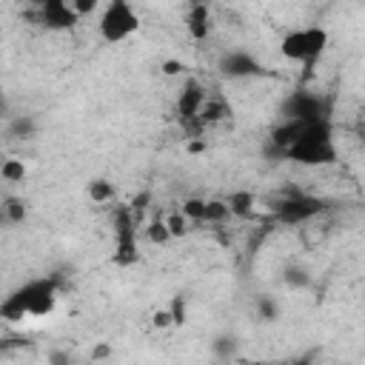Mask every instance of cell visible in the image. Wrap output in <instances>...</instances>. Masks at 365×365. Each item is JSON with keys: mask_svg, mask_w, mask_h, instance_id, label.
<instances>
[{"mask_svg": "<svg viewBox=\"0 0 365 365\" xmlns=\"http://www.w3.org/2000/svg\"><path fill=\"white\" fill-rule=\"evenodd\" d=\"M60 279L57 277H34L26 279L23 285L11 288L0 299V319L6 322H23L29 317H48L60 299Z\"/></svg>", "mask_w": 365, "mask_h": 365, "instance_id": "cell-1", "label": "cell"}, {"mask_svg": "<svg viewBox=\"0 0 365 365\" xmlns=\"http://www.w3.org/2000/svg\"><path fill=\"white\" fill-rule=\"evenodd\" d=\"M282 157L291 160V163H297V165H331V163H336L339 151H336V143H334V125H331V120L305 123L302 131L285 148Z\"/></svg>", "mask_w": 365, "mask_h": 365, "instance_id": "cell-2", "label": "cell"}, {"mask_svg": "<svg viewBox=\"0 0 365 365\" xmlns=\"http://www.w3.org/2000/svg\"><path fill=\"white\" fill-rule=\"evenodd\" d=\"M331 43V34L325 26H305V29H294L279 40V54L291 63L305 66V71H311L319 57L325 54Z\"/></svg>", "mask_w": 365, "mask_h": 365, "instance_id": "cell-3", "label": "cell"}, {"mask_svg": "<svg viewBox=\"0 0 365 365\" xmlns=\"http://www.w3.org/2000/svg\"><path fill=\"white\" fill-rule=\"evenodd\" d=\"M100 40L108 46L125 43L128 37H134L140 31V14L131 6V0H106L103 11H100V23H97Z\"/></svg>", "mask_w": 365, "mask_h": 365, "instance_id": "cell-4", "label": "cell"}, {"mask_svg": "<svg viewBox=\"0 0 365 365\" xmlns=\"http://www.w3.org/2000/svg\"><path fill=\"white\" fill-rule=\"evenodd\" d=\"M111 234H114V251L111 262L120 268H128L140 262V245H137V217L131 205H114L111 211Z\"/></svg>", "mask_w": 365, "mask_h": 365, "instance_id": "cell-5", "label": "cell"}, {"mask_svg": "<svg viewBox=\"0 0 365 365\" xmlns=\"http://www.w3.org/2000/svg\"><path fill=\"white\" fill-rule=\"evenodd\" d=\"M325 208H328V202L322 197H314L305 191H288L271 205V214L282 225H302V222H311L319 214H325Z\"/></svg>", "mask_w": 365, "mask_h": 365, "instance_id": "cell-6", "label": "cell"}, {"mask_svg": "<svg viewBox=\"0 0 365 365\" xmlns=\"http://www.w3.org/2000/svg\"><path fill=\"white\" fill-rule=\"evenodd\" d=\"M331 97L297 88L279 103V120H299V123H314V120H331Z\"/></svg>", "mask_w": 365, "mask_h": 365, "instance_id": "cell-7", "label": "cell"}, {"mask_svg": "<svg viewBox=\"0 0 365 365\" xmlns=\"http://www.w3.org/2000/svg\"><path fill=\"white\" fill-rule=\"evenodd\" d=\"M202 100H205V88H202V83H200L197 77H185V83H182V88H180V94H177L174 114H177V120L182 123V128L188 131V137H200V131L205 128L202 120L197 117Z\"/></svg>", "mask_w": 365, "mask_h": 365, "instance_id": "cell-8", "label": "cell"}, {"mask_svg": "<svg viewBox=\"0 0 365 365\" xmlns=\"http://www.w3.org/2000/svg\"><path fill=\"white\" fill-rule=\"evenodd\" d=\"M26 17L34 20L46 31H71L80 23V17L68 9V0H46L37 9H29Z\"/></svg>", "mask_w": 365, "mask_h": 365, "instance_id": "cell-9", "label": "cell"}, {"mask_svg": "<svg viewBox=\"0 0 365 365\" xmlns=\"http://www.w3.org/2000/svg\"><path fill=\"white\" fill-rule=\"evenodd\" d=\"M217 68H220V74H222L225 80H251V77H265V74H268V68H265L251 51H245V48H231V51H225V54L220 57Z\"/></svg>", "mask_w": 365, "mask_h": 365, "instance_id": "cell-10", "label": "cell"}, {"mask_svg": "<svg viewBox=\"0 0 365 365\" xmlns=\"http://www.w3.org/2000/svg\"><path fill=\"white\" fill-rule=\"evenodd\" d=\"M211 26H214V20H211V9H208V3H205V0H194V3L188 6V11H185V29H188V37L197 40V43H202V40H208Z\"/></svg>", "mask_w": 365, "mask_h": 365, "instance_id": "cell-11", "label": "cell"}, {"mask_svg": "<svg viewBox=\"0 0 365 365\" xmlns=\"http://www.w3.org/2000/svg\"><path fill=\"white\" fill-rule=\"evenodd\" d=\"M302 125H305V123H299V120H279V123L271 128V134H268V145H271L277 154H285V148L297 140V134L302 131Z\"/></svg>", "mask_w": 365, "mask_h": 365, "instance_id": "cell-12", "label": "cell"}, {"mask_svg": "<svg viewBox=\"0 0 365 365\" xmlns=\"http://www.w3.org/2000/svg\"><path fill=\"white\" fill-rule=\"evenodd\" d=\"M225 205H228V214H231V217H237V220H251V217H254L257 197H254L251 191L240 188V191H231V194L225 197Z\"/></svg>", "mask_w": 365, "mask_h": 365, "instance_id": "cell-13", "label": "cell"}, {"mask_svg": "<svg viewBox=\"0 0 365 365\" xmlns=\"http://www.w3.org/2000/svg\"><path fill=\"white\" fill-rule=\"evenodd\" d=\"M37 128H40V123L34 114H17L6 125V134H9V140H31V137H37Z\"/></svg>", "mask_w": 365, "mask_h": 365, "instance_id": "cell-14", "label": "cell"}, {"mask_svg": "<svg viewBox=\"0 0 365 365\" xmlns=\"http://www.w3.org/2000/svg\"><path fill=\"white\" fill-rule=\"evenodd\" d=\"M0 208H3V217H6L9 228L23 225L26 217H29V205H26V200H23V197H14V194L3 197V200H0Z\"/></svg>", "mask_w": 365, "mask_h": 365, "instance_id": "cell-15", "label": "cell"}, {"mask_svg": "<svg viewBox=\"0 0 365 365\" xmlns=\"http://www.w3.org/2000/svg\"><path fill=\"white\" fill-rule=\"evenodd\" d=\"M231 114V106L225 103V100H220V97H205L202 100V106H200V120H202V125H211V123H220V120H225Z\"/></svg>", "mask_w": 365, "mask_h": 365, "instance_id": "cell-16", "label": "cell"}, {"mask_svg": "<svg viewBox=\"0 0 365 365\" xmlns=\"http://www.w3.org/2000/svg\"><path fill=\"white\" fill-rule=\"evenodd\" d=\"M86 194H88V200L97 202V205H106V202H114V200H117V188H114V182L106 180V177H94V180H88Z\"/></svg>", "mask_w": 365, "mask_h": 365, "instance_id": "cell-17", "label": "cell"}, {"mask_svg": "<svg viewBox=\"0 0 365 365\" xmlns=\"http://www.w3.org/2000/svg\"><path fill=\"white\" fill-rule=\"evenodd\" d=\"M282 282H285L291 291H305V288L314 282V277L308 274V268H305V265L291 262V265H285V268H282Z\"/></svg>", "mask_w": 365, "mask_h": 365, "instance_id": "cell-18", "label": "cell"}, {"mask_svg": "<svg viewBox=\"0 0 365 365\" xmlns=\"http://www.w3.org/2000/svg\"><path fill=\"white\" fill-rule=\"evenodd\" d=\"M26 174H29V168H26V163H23L20 157H6V160H0V180H3V182H23Z\"/></svg>", "mask_w": 365, "mask_h": 365, "instance_id": "cell-19", "label": "cell"}, {"mask_svg": "<svg viewBox=\"0 0 365 365\" xmlns=\"http://www.w3.org/2000/svg\"><path fill=\"white\" fill-rule=\"evenodd\" d=\"M180 214H182V217H185L191 225L205 222V200H202V197H188V200H182Z\"/></svg>", "mask_w": 365, "mask_h": 365, "instance_id": "cell-20", "label": "cell"}, {"mask_svg": "<svg viewBox=\"0 0 365 365\" xmlns=\"http://www.w3.org/2000/svg\"><path fill=\"white\" fill-rule=\"evenodd\" d=\"M254 308H257V317L262 322H277L279 319V302L274 297H268V294H259L257 302H254Z\"/></svg>", "mask_w": 365, "mask_h": 365, "instance_id": "cell-21", "label": "cell"}, {"mask_svg": "<svg viewBox=\"0 0 365 365\" xmlns=\"http://www.w3.org/2000/svg\"><path fill=\"white\" fill-rule=\"evenodd\" d=\"M168 311H171V322H174V328H182V325L188 322V297H185L182 291L174 294L171 302H168Z\"/></svg>", "mask_w": 365, "mask_h": 365, "instance_id": "cell-22", "label": "cell"}, {"mask_svg": "<svg viewBox=\"0 0 365 365\" xmlns=\"http://www.w3.org/2000/svg\"><path fill=\"white\" fill-rule=\"evenodd\" d=\"M145 237H148V242H154V245L171 242V231H168V225H165L163 217H160V220H151V222L145 225Z\"/></svg>", "mask_w": 365, "mask_h": 365, "instance_id": "cell-23", "label": "cell"}, {"mask_svg": "<svg viewBox=\"0 0 365 365\" xmlns=\"http://www.w3.org/2000/svg\"><path fill=\"white\" fill-rule=\"evenodd\" d=\"M228 217H231V214H228L225 200H205V222L220 225V222H225Z\"/></svg>", "mask_w": 365, "mask_h": 365, "instance_id": "cell-24", "label": "cell"}, {"mask_svg": "<svg viewBox=\"0 0 365 365\" xmlns=\"http://www.w3.org/2000/svg\"><path fill=\"white\" fill-rule=\"evenodd\" d=\"M163 220H165V225H168V231H171V240L185 237V234H188V228H191V222H188L180 211H171V214H165Z\"/></svg>", "mask_w": 365, "mask_h": 365, "instance_id": "cell-25", "label": "cell"}, {"mask_svg": "<svg viewBox=\"0 0 365 365\" xmlns=\"http://www.w3.org/2000/svg\"><path fill=\"white\" fill-rule=\"evenodd\" d=\"M211 348H214V354H217V356L228 359V356H234V354H237V339L222 334V336H217V339L211 342Z\"/></svg>", "mask_w": 365, "mask_h": 365, "instance_id": "cell-26", "label": "cell"}, {"mask_svg": "<svg viewBox=\"0 0 365 365\" xmlns=\"http://www.w3.org/2000/svg\"><path fill=\"white\" fill-rule=\"evenodd\" d=\"M68 9L83 20V17H88L100 9V0H68Z\"/></svg>", "mask_w": 365, "mask_h": 365, "instance_id": "cell-27", "label": "cell"}, {"mask_svg": "<svg viewBox=\"0 0 365 365\" xmlns=\"http://www.w3.org/2000/svg\"><path fill=\"white\" fill-rule=\"evenodd\" d=\"M151 325H154L157 331H165V328H174V322H171V311H168V305H165V308H157V311L151 314Z\"/></svg>", "mask_w": 365, "mask_h": 365, "instance_id": "cell-28", "label": "cell"}, {"mask_svg": "<svg viewBox=\"0 0 365 365\" xmlns=\"http://www.w3.org/2000/svg\"><path fill=\"white\" fill-rule=\"evenodd\" d=\"M182 71H185V63H182V60L168 57V60L160 63V74H165V77H180Z\"/></svg>", "mask_w": 365, "mask_h": 365, "instance_id": "cell-29", "label": "cell"}, {"mask_svg": "<svg viewBox=\"0 0 365 365\" xmlns=\"http://www.w3.org/2000/svg\"><path fill=\"white\" fill-rule=\"evenodd\" d=\"M148 202H151V191H140V194H137V197H134V200H131V202H128V205H131V211H134V217H137V220H140V214H143V211H145V208H148Z\"/></svg>", "mask_w": 365, "mask_h": 365, "instance_id": "cell-30", "label": "cell"}, {"mask_svg": "<svg viewBox=\"0 0 365 365\" xmlns=\"http://www.w3.org/2000/svg\"><path fill=\"white\" fill-rule=\"evenodd\" d=\"M188 151H191V154H200V151H205V140H197V143H191V145H188Z\"/></svg>", "mask_w": 365, "mask_h": 365, "instance_id": "cell-31", "label": "cell"}, {"mask_svg": "<svg viewBox=\"0 0 365 365\" xmlns=\"http://www.w3.org/2000/svg\"><path fill=\"white\" fill-rule=\"evenodd\" d=\"M51 359H54V362H68V356H66V354H51Z\"/></svg>", "mask_w": 365, "mask_h": 365, "instance_id": "cell-32", "label": "cell"}, {"mask_svg": "<svg viewBox=\"0 0 365 365\" xmlns=\"http://www.w3.org/2000/svg\"><path fill=\"white\" fill-rule=\"evenodd\" d=\"M26 3H29V6H31V9H37V6H43V3H46V0H26Z\"/></svg>", "mask_w": 365, "mask_h": 365, "instance_id": "cell-33", "label": "cell"}, {"mask_svg": "<svg viewBox=\"0 0 365 365\" xmlns=\"http://www.w3.org/2000/svg\"><path fill=\"white\" fill-rule=\"evenodd\" d=\"M0 228H9V222H6V217H3V208H0Z\"/></svg>", "mask_w": 365, "mask_h": 365, "instance_id": "cell-34", "label": "cell"}]
</instances>
